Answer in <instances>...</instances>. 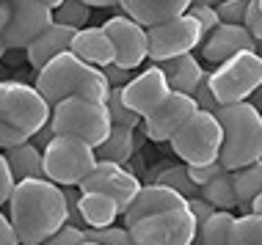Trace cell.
I'll list each match as a JSON object with an SVG mask.
<instances>
[{
    "mask_svg": "<svg viewBox=\"0 0 262 245\" xmlns=\"http://www.w3.org/2000/svg\"><path fill=\"white\" fill-rule=\"evenodd\" d=\"M254 3H257V6H259V9H262V0H254Z\"/></svg>",
    "mask_w": 262,
    "mask_h": 245,
    "instance_id": "cell-55",
    "label": "cell"
},
{
    "mask_svg": "<svg viewBox=\"0 0 262 245\" xmlns=\"http://www.w3.org/2000/svg\"><path fill=\"white\" fill-rule=\"evenodd\" d=\"M136 146H138L136 130H133V127H116V124H113L111 135L105 138V141L97 146L94 152H97V160L124 165V163H130V157H133V152H136Z\"/></svg>",
    "mask_w": 262,
    "mask_h": 245,
    "instance_id": "cell-24",
    "label": "cell"
},
{
    "mask_svg": "<svg viewBox=\"0 0 262 245\" xmlns=\"http://www.w3.org/2000/svg\"><path fill=\"white\" fill-rule=\"evenodd\" d=\"M193 100H196V105H199V110H212V113H215V110L221 108L218 100H215V94H212V86H210V69H207V75L202 78V83L196 86Z\"/></svg>",
    "mask_w": 262,
    "mask_h": 245,
    "instance_id": "cell-36",
    "label": "cell"
},
{
    "mask_svg": "<svg viewBox=\"0 0 262 245\" xmlns=\"http://www.w3.org/2000/svg\"><path fill=\"white\" fill-rule=\"evenodd\" d=\"M188 207H190V212H193V218L199 220V226H202V223L207 220V218H212V215L218 212V209L212 207L210 201H204L202 195H196V199H188Z\"/></svg>",
    "mask_w": 262,
    "mask_h": 245,
    "instance_id": "cell-41",
    "label": "cell"
},
{
    "mask_svg": "<svg viewBox=\"0 0 262 245\" xmlns=\"http://www.w3.org/2000/svg\"><path fill=\"white\" fill-rule=\"evenodd\" d=\"M166 75L168 86L171 91H182V94H190L193 96L196 86L202 83V78L207 75L202 58H196V53H188V55H177V58H168V61H160L158 64Z\"/></svg>",
    "mask_w": 262,
    "mask_h": 245,
    "instance_id": "cell-21",
    "label": "cell"
},
{
    "mask_svg": "<svg viewBox=\"0 0 262 245\" xmlns=\"http://www.w3.org/2000/svg\"><path fill=\"white\" fill-rule=\"evenodd\" d=\"M80 218L86 229H102L122 218V207L116 199L100 190H80Z\"/></svg>",
    "mask_w": 262,
    "mask_h": 245,
    "instance_id": "cell-22",
    "label": "cell"
},
{
    "mask_svg": "<svg viewBox=\"0 0 262 245\" xmlns=\"http://www.w3.org/2000/svg\"><path fill=\"white\" fill-rule=\"evenodd\" d=\"M237 215L226 212V209H218L212 218H207L199 226V240L202 245H229V234H232V223H235Z\"/></svg>",
    "mask_w": 262,
    "mask_h": 245,
    "instance_id": "cell-27",
    "label": "cell"
},
{
    "mask_svg": "<svg viewBox=\"0 0 262 245\" xmlns=\"http://www.w3.org/2000/svg\"><path fill=\"white\" fill-rule=\"evenodd\" d=\"M108 113H111V121L116 124V127H133V130H136L138 124H141V116L130 108V105L124 102L122 88H111V96H108Z\"/></svg>",
    "mask_w": 262,
    "mask_h": 245,
    "instance_id": "cell-31",
    "label": "cell"
},
{
    "mask_svg": "<svg viewBox=\"0 0 262 245\" xmlns=\"http://www.w3.org/2000/svg\"><path fill=\"white\" fill-rule=\"evenodd\" d=\"M0 245H23L17 237V229H14V223L9 215H3V209H0Z\"/></svg>",
    "mask_w": 262,
    "mask_h": 245,
    "instance_id": "cell-43",
    "label": "cell"
},
{
    "mask_svg": "<svg viewBox=\"0 0 262 245\" xmlns=\"http://www.w3.org/2000/svg\"><path fill=\"white\" fill-rule=\"evenodd\" d=\"M25 141H31V135H28V132L14 130V127H9V124H0V152L14 149V146H19V143H25Z\"/></svg>",
    "mask_w": 262,
    "mask_h": 245,
    "instance_id": "cell-40",
    "label": "cell"
},
{
    "mask_svg": "<svg viewBox=\"0 0 262 245\" xmlns=\"http://www.w3.org/2000/svg\"><path fill=\"white\" fill-rule=\"evenodd\" d=\"M45 3H47V6H50V9H55V6H61V3H63V0H45Z\"/></svg>",
    "mask_w": 262,
    "mask_h": 245,
    "instance_id": "cell-51",
    "label": "cell"
},
{
    "mask_svg": "<svg viewBox=\"0 0 262 245\" xmlns=\"http://www.w3.org/2000/svg\"><path fill=\"white\" fill-rule=\"evenodd\" d=\"M53 19L61 22V25H69V28H75V31H80V28L89 25L91 9L83 3V0H63L61 6L53 9Z\"/></svg>",
    "mask_w": 262,
    "mask_h": 245,
    "instance_id": "cell-30",
    "label": "cell"
},
{
    "mask_svg": "<svg viewBox=\"0 0 262 245\" xmlns=\"http://www.w3.org/2000/svg\"><path fill=\"white\" fill-rule=\"evenodd\" d=\"M3 155H6V163H9L17 182L45 177V152L33 141H25V143L14 146V149H6Z\"/></svg>",
    "mask_w": 262,
    "mask_h": 245,
    "instance_id": "cell-23",
    "label": "cell"
},
{
    "mask_svg": "<svg viewBox=\"0 0 262 245\" xmlns=\"http://www.w3.org/2000/svg\"><path fill=\"white\" fill-rule=\"evenodd\" d=\"M215 116L224 127L221 163L226 171H240L262 160V110L251 102H235L221 105Z\"/></svg>",
    "mask_w": 262,
    "mask_h": 245,
    "instance_id": "cell-3",
    "label": "cell"
},
{
    "mask_svg": "<svg viewBox=\"0 0 262 245\" xmlns=\"http://www.w3.org/2000/svg\"><path fill=\"white\" fill-rule=\"evenodd\" d=\"M80 190H100V193H108L111 199L119 201L122 215H124V209L130 207V201L136 199V193L141 190V182H138L136 174L127 171L124 165L97 160L94 171H91L89 177L80 182Z\"/></svg>",
    "mask_w": 262,
    "mask_h": 245,
    "instance_id": "cell-15",
    "label": "cell"
},
{
    "mask_svg": "<svg viewBox=\"0 0 262 245\" xmlns=\"http://www.w3.org/2000/svg\"><path fill=\"white\" fill-rule=\"evenodd\" d=\"M102 28L108 31L113 47H116V61L113 64L138 72L149 61V31L141 22H136L127 14H116V17L105 19Z\"/></svg>",
    "mask_w": 262,
    "mask_h": 245,
    "instance_id": "cell-11",
    "label": "cell"
},
{
    "mask_svg": "<svg viewBox=\"0 0 262 245\" xmlns=\"http://www.w3.org/2000/svg\"><path fill=\"white\" fill-rule=\"evenodd\" d=\"M155 182H158V185H166V187H174V190L182 193L185 199H196V195H199V187H196L193 179H190V171H188L185 163L163 168L158 177H155Z\"/></svg>",
    "mask_w": 262,
    "mask_h": 245,
    "instance_id": "cell-29",
    "label": "cell"
},
{
    "mask_svg": "<svg viewBox=\"0 0 262 245\" xmlns=\"http://www.w3.org/2000/svg\"><path fill=\"white\" fill-rule=\"evenodd\" d=\"M50 124H53L55 135L77 138V141L94 146V149L113 130L108 102L86 100V96H69V100L53 105Z\"/></svg>",
    "mask_w": 262,
    "mask_h": 245,
    "instance_id": "cell-4",
    "label": "cell"
},
{
    "mask_svg": "<svg viewBox=\"0 0 262 245\" xmlns=\"http://www.w3.org/2000/svg\"><path fill=\"white\" fill-rule=\"evenodd\" d=\"M188 171H190V179L196 182V187H202V185H207V182L212 177H218L221 171H226L221 160H215V163H210V165H188Z\"/></svg>",
    "mask_w": 262,
    "mask_h": 245,
    "instance_id": "cell-37",
    "label": "cell"
},
{
    "mask_svg": "<svg viewBox=\"0 0 262 245\" xmlns=\"http://www.w3.org/2000/svg\"><path fill=\"white\" fill-rule=\"evenodd\" d=\"M168 94H171V86H168L166 75H163V69L158 64L141 66L136 72V78L127 83V86H122L124 102L141 116V121H144L152 110H158L160 105L168 100Z\"/></svg>",
    "mask_w": 262,
    "mask_h": 245,
    "instance_id": "cell-14",
    "label": "cell"
},
{
    "mask_svg": "<svg viewBox=\"0 0 262 245\" xmlns=\"http://www.w3.org/2000/svg\"><path fill=\"white\" fill-rule=\"evenodd\" d=\"M6 53H9V47H6V39L0 36V61H3V55H6Z\"/></svg>",
    "mask_w": 262,
    "mask_h": 245,
    "instance_id": "cell-49",
    "label": "cell"
},
{
    "mask_svg": "<svg viewBox=\"0 0 262 245\" xmlns=\"http://www.w3.org/2000/svg\"><path fill=\"white\" fill-rule=\"evenodd\" d=\"M0 3H3V0H0Z\"/></svg>",
    "mask_w": 262,
    "mask_h": 245,
    "instance_id": "cell-56",
    "label": "cell"
},
{
    "mask_svg": "<svg viewBox=\"0 0 262 245\" xmlns=\"http://www.w3.org/2000/svg\"><path fill=\"white\" fill-rule=\"evenodd\" d=\"M193 3H199V6H218L221 0H193Z\"/></svg>",
    "mask_w": 262,
    "mask_h": 245,
    "instance_id": "cell-50",
    "label": "cell"
},
{
    "mask_svg": "<svg viewBox=\"0 0 262 245\" xmlns=\"http://www.w3.org/2000/svg\"><path fill=\"white\" fill-rule=\"evenodd\" d=\"M14 185H17V179H14L9 163H6V155L0 152V207L9 204V195L14 190Z\"/></svg>",
    "mask_w": 262,
    "mask_h": 245,
    "instance_id": "cell-39",
    "label": "cell"
},
{
    "mask_svg": "<svg viewBox=\"0 0 262 245\" xmlns=\"http://www.w3.org/2000/svg\"><path fill=\"white\" fill-rule=\"evenodd\" d=\"M72 39H75V28L53 22L50 28H45V31H41L39 36L28 44V50H25L28 64L39 72L41 66H47L53 58H58L61 53L72 50Z\"/></svg>",
    "mask_w": 262,
    "mask_h": 245,
    "instance_id": "cell-18",
    "label": "cell"
},
{
    "mask_svg": "<svg viewBox=\"0 0 262 245\" xmlns=\"http://www.w3.org/2000/svg\"><path fill=\"white\" fill-rule=\"evenodd\" d=\"M146 31H149V61L152 64L177 58V55L196 53L204 41V31H202L199 19L190 17L188 11L168 19V22L146 28Z\"/></svg>",
    "mask_w": 262,
    "mask_h": 245,
    "instance_id": "cell-10",
    "label": "cell"
},
{
    "mask_svg": "<svg viewBox=\"0 0 262 245\" xmlns=\"http://www.w3.org/2000/svg\"><path fill=\"white\" fill-rule=\"evenodd\" d=\"M86 240L91 242H100V245H136L133 240L130 229L119 226V223H111V226H102V229H86Z\"/></svg>",
    "mask_w": 262,
    "mask_h": 245,
    "instance_id": "cell-32",
    "label": "cell"
},
{
    "mask_svg": "<svg viewBox=\"0 0 262 245\" xmlns=\"http://www.w3.org/2000/svg\"><path fill=\"white\" fill-rule=\"evenodd\" d=\"M190 3L193 0H119V9L144 28H152L185 14L190 9Z\"/></svg>",
    "mask_w": 262,
    "mask_h": 245,
    "instance_id": "cell-20",
    "label": "cell"
},
{
    "mask_svg": "<svg viewBox=\"0 0 262 245\" xmlns=\"http://www.w3.org/2000/svg\"><path fill=\"white\" fill-rule=\"evenodd\" d=\"M94 146L77 141V138L55 135L45 146V179L55 182L58 187H80V182L94 171Z\"/></svg>",
    "mask_w": 262,
    "mask_h": 245,
    "instance_id": "cell-8",
    "label": "cell"
},
{
    "mask_svg": "<svg viewBox=\"0 0 262 245\" xmlns=\"http://www.w3.org/2000/svg\"><path fill=\"white\" fill-rule=\"evenodd\" d=\"M168 143L185 165H210L221 160L224 127L212 110H196Z\"/></svg>",
    "mask_w": 262,
    "mask_h": 245,
    "instance_id": "cell-5",
    "label": "cell"
},
{
    "mask_svg": "<svg viewBox=\"0 0 262 245\" xmlns=\"http://www.w3.org/2000/svg\"><path fill=\"white\" fill-rule=\"evenodd\" d=\"M33 86L39 88V94L50 105H58L69 100V96H86V100H97V102H108L111 96V83L102 75V69L94 64H86L72 50L61 53L47 66H41L36 72Z\"/></svg>",
    "mask_w": 262,
    "mask_h": 245,
    "instance_id": "cell-2",
    "label": "cell"
},
{
    "mask_svg": "<svg viewBox=\"0 0 262 245\" xmlns=\"http://www.w3.org/2000/svg\"><path fill=\"white\" fill-rule=\"evenodd\" d=\"M9 218L23 245H45L67 223V195L50 179H23L9 195Z\"/></svg>",
    "mask_w": 262,
    "mask_h": 245,
    "instance_id": "cell-1",
    "label": "cell"
},
{
    "mask_svg": "<svg viewBox=\"0 0 262 245\" xmlns=\"http://www.w3.org/2000/svg\"><path fill=\"white\" fill-rule=\"evenodd\" d=\"M232 177H235V193H237L240 212H249L254 195L262 193V160L240 168V171H232Z\"/></svg>",
    "mask_w": 262,
    "mask_h": 245,
    "instance_id": "cell-26",
    "label": "cell"
},
{
    "mask_svg": "<svg viewBox=\"0 0 262 245\" xmlns=\"http://www.w3.org/2000/svg\"><path fill=\"white\" fill-rule=\"evenodd\" d=\"M199 195H202L204 201H210L215 209L235 212L237 193H235V177H232V171H221L218 177H212L207 185L199 187Z\"/></svg>",
    "mask_w": 262,
    "mask_h": 245,
    "instance_id": "cell-25",
    "label": "cell"
},
{
    "mask_svg": "<svg viewBox=\"0 0 262 245\" xmlns=\"http://www.w3.org/2000/svg\"><path fill=\"white\" fill-rule=\"evenodd\" d=\"M50 116L53 105L39 94L36 86L19 80H0V124L23 130L33 138L45 124H50Z\"/></svg>",
    "mask_w": 262,
    "mask_h": 245,
    "instance_id": "cell-6",
    "label": "cell"
},
{
    "mask_svg": "<svg viewBox=\"0 0 262 245\" xmlns=\"http://www.w3.org/2000/svg\"><path fill=\"white\" fill-rule=\"evenodd\" d=\"M53 138H55V130H53V124H45V127H41V130L36 132V135H33V138H31V141H33V143H36V146H39V149H41V152H45V146H47V143H50V141H53Z\"/></svg>",
    "mask_w": 262,
    "mask_h": 245,
    "instance_id": "cell-44",
    "label": "cell"
},
{
    "mask_svg": "<svg viewBox=\"0 0 262 245\" xmlns=\"http://www.w3.org/2000/svg\"><path fill=\"white\" fill-rule=\"evenodd\" d=\"M102 75L108 78L111 88H122V86H127V83L136 78V69H124L119 64H108V66H102Z\"/></svg>",
    "mask_w": 262,
    "mask_h": 245,
    "instance_id": "cell-38",
    "label": "cell"
},
{
    "mask_svg": "<svg viewBox=\"0 0 262 245\" xmlns=\"http://www.w3.org/2000/svg\"><path fill=\"white\" fill-rule=\"evenodd\" d=\"M257 53L262 55V41H257Z\"/></svg>",
    "mask_w": 262,
    "mask_h": 245,
    "instance_id": "cell-53",
    "label": "cell"
},
{
    "mask_svg": "<svg viewBox=\"0 0 262 245\" xmlns=\"http://www.w3.org/2000/svg\"><path fill=\"white\" fill-rule=\"evenodd\" d=\"M246 50H257V39L249 33L246 25H229V22H221L212 33H207L199 47V55L204 64H224V61L235 58L237 53H246Z\"/></svg>",
    "mask_w": 262,
    "mask_h": 245,
    "instance_id": "cell-16",
    "label": "cell"
},
{
    "mask_svg": "<svg viewBox=\"0 0 262 245\" xmlns=\"http://www.w3.org/2000/svg\"><path fill=\"white\" fill-rule=\"evenodd\" d=\"M246 28H249V33L257 41H262V9L257 3L251 0V6H249V14H246V22H243Z\"/></svg>",
    "mask_w": 262,
    "mask_h": 245,
    "instance_id": "cell-42",
    "label": "cell"
},
{
    "mask_svg": "<svg viewBox=\"0 0 262 245\" xmlns=\"http://www.w3.org/2000/svg\"><path fill=\"white\" fill-rule=\"evenodd\" d=\"M188 199L182 193H177L174 187H166V185H141V190L136 193V199L130 201V207L124 209L122 215V223L127 229L133 226L136 220L141 218H149V215H158L163 209H174V207H185Z\"/></svg>",
    "mask_w": 262,
    "mask_h": 245,
    "instance_id": "cell-17",
    "label": "cell"
},
{
    "mask_svg": "<svg viewBox=\"0 0 262 245\" xmlns=\"http://www.w3.org/2000/svg\"><path fill=\"white\" fill-rule=\"evenodd\" d=\"M190 245H202V240H199V237H196V240H193V242H190Z\"/></svg>",
    "mask_w": 262,
    "mask_h": 245,
    "instance_id": "cell-54",
    "label": "cell"
},
{
    "mask_svg": "<svg viewBox=\"0 0 262 245\" xmlns=\"http://www.w3.org/2000/svg\"><path fill=\"white\" fill-rule=\"evenodd\" d=\"M210 86L218 105L249 102L262 86V55L257 50L237 53L235 58L210 69Z\"/></svg>",
    "mask_w": 262,
    "mask_h": 245,
    "instance_id": "cell-7",
    "label": "cell"
},
{
    "mask_svg": "<svg viewBox=\"0 0 262 245\" xmlns=\"http://www.w3.org/2000/svg\"><path fill=\"white\" fill-rule=\"evenodd\" d=\"M80 245H100V242H91V240H83Z\"/></svg>",
    "mask_w": 262,
    "mask_h": 245,
    "instance_id": "cell-52",
    "label": "cell"
},
{
    "mask_svg": "<svg viewBox=\"0 0 262 245\" xmlns=\"http://www.w3.org/2000/svg\"><path fill=\"white\" fill-rule=\"evenodd\" d=\"M72 53L77 58H83L86 64H94L100 69L116 61V47H113L108 31L102 25H86L80 31H75Z\"/></svg>",
    "mask_w": 262,
    "mask_h": 245,
    "instance_id": "cell-19",
    "label": "cell"
},
{
    "mask_svg": "<svg viewBox=\"0 0 262 245\" xmlns=\"http://www.w3.org/2000/svg\"><path fill=\"white\" fill-rule=\"evenodd\" d=\"M229 245H262V215L240 212L232 223Z\"/></svg>",
    "mask_w": 262,
    "mask_h": 245,
    "instance_id": "cell-28",
    "label": "cell"
},
{
    "mask_svg": "<svg viewBox=\"0 0 262 245\" xmlns=\"http://www.w3.org/2000/svg\"><path fill=\"white\" fill-rule=\"evenodd\" d=\"M83 3L89 9H113V6H119V0H83Z\"/></svg>",
    "mask_w": 262,
    "mask_h": 245,
    "instance_id": "cell-46",
    "label": "cell"
},
{
    "mask_svg": "<svg viewBox=\"0 0 262 245\" xmlns=\"http://www.w3.org/2000/svg\"><path fill=\"white\" fill-rule=\"evenodd\" d=\"M9 6H11V19L3 36L9 50H28V44L45 28H50L55 22L53 9L45 0H9Z\"/></svg>",
    "mask_w": 262,
    "mask_h": 245,
    "instance_id": "cell-12",
    "label": "cell"
},
{
    "mask_svg": "<svg viewBox=\"0 0 262 245\" xmlns=\"http://www.w3.org/2000/svg\"><path fill=\"white\" fill-rule=\"evenodd\" d=\"M130 234L136 245H190L199 234V220L185 204L136 220L130 226Z\"/></svg>",
    "mask_w": 262,
    "mask_h": 245,
    "instance_id": "cell-9",
    "label": "cell"
},
{
    "mask_svg": "<svg viewBox=\"0 0 262 245\" xmlns=\"http://www.w3.org/2000/svg\"><path fill=\"white\" fill-rule=\"evenodd\" d=\"M251 105H254V108H257V110H262V86L257 88V91H254V94H251V100H249Z\"/></svg>",
    "mask_w": 262,
    "mask_h": 245,
    "instance_id": "cell-48",
    "label": "cell"
},
{
    "mask_svg": "<svg viewBox=\"0 0 262 245\" xmlns=\"http://www.w3.org/2000/svg\"><path fill=\"white\" fill-rule=\"evenodd\" d=\"M249 212H254V215H262V193H259V195H254V201H251Z\"/></svg>",
    "mask_w": 262,
    "mask_h": 245,
    "instance_id": "cell-47",
    "label": "cell"
},
{
    "mask_svg": "<svg viewBox=\"0 0 262 245\" xmlns=\"http://www.w3.org/2000/svg\"><path fill=\"white\" fill-rule=\"evenodd\" d=\"M249 6H251V0H221L218 3V17H221V22L243 25L246 14H249Z\"/></svg>",
    "mask_w": 262,
    "mask_h": 245,
    "instance_id": "cell-33",
    "label": "cell"
},
{
    "mask_svg": "<svg viewBox=\"0 0 262 245\" xmlns=\"http://www.w3.org/2000/svg\"><path fill=\"white\" fill-rule=\"evenodd\" d=\"M188 14H190V17L199 19V25H202L204 36H207V33H212L218 25H221V17H218V6H199V3H190Z\"/></svg>",
    "mask_w": 262,
    "mask_h": 245,
    "instance_id": "cell-34",
    "label": "cell"
},
{
    "mask_svg": "<svg viewBox=\"0 0 262 245\" xmlns=\"http://www.w3.org/2000/svg\"><path fill=\"white\" fill-rule=\"evenodd\" d=\"M9 19H11V6H9V0H3V3H0V36H6Z\"/></svg>",
    "mask_w": 262,
    "mask_h": 245,
    "instance_id": "cell-45",
    "label": "cell"
},
{
    "mask_svg": "<svg viewBox=\"0 0 262 245\" xmlns=\"http://www.w3.org/2000/svg\"><path fill=\"white\" fill-rule=\"evenodd\" d=\"M83 240H86V229L75 226V223H63L45 245H80Z\"/></svg>",
    "mask_w": 262,
    "mask_h": 245,
    "instance_id": "cell-35",
    "label": "cell"
},
{
    "mask_svg": "<svg viewBox=\"0 0 262 245\" xmlns=\"http://www.w3.org/2000/svg\"><path fill=\"white\" fill-rule=\"evenodd\" d=\"M196 110H199V105H196V100L190 94L171 91L168 100L141 121L144 124V138L152 143H168Z\"/></svg>",
    "mask_w": 262,
    "mask_h": 245,
    "instance_id": "cell-13",
    "label": "cell"
}]
</instances>
